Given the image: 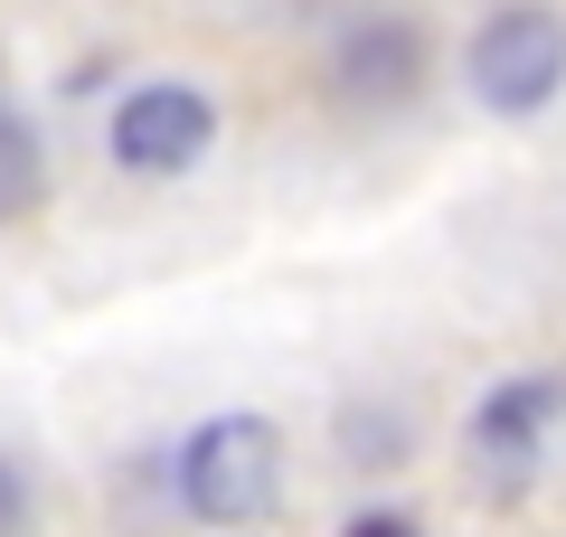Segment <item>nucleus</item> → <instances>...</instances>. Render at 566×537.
Returning a JSON list of instances; mask_svg holds the SVG:
<instances>
[{
  "label": "nucleus",
  "instance_id": "1",
  "mask_svg": "<svg viewBox=\"0 0 566 537\" xmlns=\"http://www.w3.org/2000/svg\"><path fill=\"white\" fill-rule=\"evenodd\" d=\"M170 481H180V509L199 518V528H255V518L283 499V434H274V415H208V424H189Z\"/></svg>",
  "mask_w": 566,
  "mask_h": 537
},
{
  "label": "nucleus",
  "instance_id": "2",
  "mask_svg": "<svg viewBox=\"0 0 566 537\" xmlns=\"http://www.w3.org/2000/svg\"><path fill=\"white\" fill-rule=\"evenodd\" d=\"M463 76H472V95H482L491 114H538V104H557V85H566V20L547 10V0L491 10V20L472 29V48H463Z\"/></svg>",
  "mask_w": 566,
  "mask_h": 537
},
{
  "label": "nucleus",
  "instance_id": "3",
  "mask_svg": "<svg viewBox=\"0 0 566 537\" xmlns=\"http://www.w3.org/2000/svg\"><path fill=\"white\" fill-rule=\"evenodd\" d=\"M208 141H218V104H208L199 85H180V76L133 85V95L104 114V151H114L133 179H180V170H199Z\"/></svg>",
  "mask_w": 566,
  "mask_h": 537
},
{
  "label": "nucleus",
  "instance_id": "4",
  "mask_svg": "<svg viewBox=\"0 0 566 537\" xmlns=\"http://www.w3.org/2000/svg\"><path fill=\"white\" fill-rule=\"evenodd\" d=\"M424 66H434V48L416 20H359L331 48V95L349 114H397L406 95H424Z\"/></svg>",
  "mask_w": 566,
  "mask_h": 537
},
{
  "label": "nucleus",
  "instance_id": "5",
  "mask_svg": "<svg viewBox=\"0 0 566 537\" xmlns=\"http://www.w3.org/2000/svg\"><path fill=\"white\" fill-rule=\"evenodd\" d=\"M566 415V378H510L482 397V415H472V453L491 462H528L547 443V424Z\"/></svg>",
  "mask_w": 566,
  "mask_h": 537
},
{
  "label": "nucleus",
  "instance_id": "6",
  "mask_svg": "<svg viewBox=\"0 0 566 537\" xmlns=\"http://www.w3.org/2000/svg\"><path fill=\"white\" fill-rule=\"evenodd\" d=\"M39 199H48V141H39L29 114L0 104V227H20Z\"/></svg>",
  "mask_w": 566,
  "mask_h": 537
},
{
  "label": "nucleus",
  "instance_id": "7",
  "mask_svg": "<svg viewBox=\"0 0 566 537\" xmlns=\"http://www.w3.org/2000/svg\"><path fill=\"white\" fill-rule=\"evenodd\" d=\"M340 453L349 462H397L406 453V424L387 415V406H349V415H340Z\"/></svg>",
  "mask_w": 566,
  "mask_h": 537
},
{
  "label": "nucleus",
  "instance_id": "8",
  "mask_svg": "<svg viewBox=\"0 0 566 537\" xmlns=\"http://www.w3.org/2000/svg\"><path fill=\"white\" fill-rule=\"evenodd\" d=\"M39 528V481H29V462L0 453V537H29Z\"/></svg>",
  "mask_w": 566,
  "mask_h": 537
},
{
  "label": "nucleus",
  "instance_id": "9",
  "mask_svg": "<svg viewBox=\"0 0 566 537\" xmlns=\"http://www.w3.org/2000/svg\"><path fill=\"white\" fill-rule=\"evenodd\" d=\"M349 537H416V528H406L397 509H368V518H349Z\"/></svg>",
  "mask_w": 566,
  "mask_h": 537
}]
</instances>
